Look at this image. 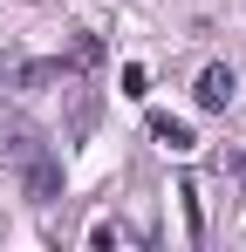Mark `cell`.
Wrapping results in <instances>:
<instances>
[{"label": "cell", "mask_w": 246, "mask_h": 252, "mask_svg": "<svg viewBox=\"0 0 246 252\" xmlns=\"http://www.w3.org/2000/svg\"><path fill=\"white\" fill-rule=\"evenodd\" d=\"M21 184H28L35 205H55V198H62V164H55L48 150H28V157H21Z\"/></svg>", "instance_id": "6da1fadb"}, {"label": "cell", "mask_w": 246, "mask_h": 252, "mask_svg": "<svg viewBox=\"0 0 246 252\" xmlns=\"http://www.w3.org/2000/svg\"><path fill=\"white\" fill-rule=\"evenodd\" d=\"M28 150H41V143H35V123H28V116H14V109H0V157H14V164H21Z\"/></svg>", "instance_id": "3957f363"}, {"label": "cell", "mask_w": 246, "mask_h": 252, "mask_svg": "<svg viewBox=\"0 0 246 252\" xmlns=\"http://www.w3.org/2000/svg\"><path fill=\"white\" fill-rule=\"evenodd\" d=\"M199 109H233V95H240V75L226 68V62H212V68H199Z\"/></svg>", "instance_id": "7a4b0ae2"}, {"label": "cell", "mask_w": 246, "mask_h": 252, "mask_svg": "<svg viewBox=\"0 0 246 252\" xmlns=\"http://www.w3.org/2000/svg\"><path fill=\"white\" fill-rule=\"evenodd\" d=\"M151 75H144V62H123V95H144Z\"/></svg>", "instance_id": "8992f818"}, {"label": "cell", "mask_w": 246, "mask_h": 252, "mask_svg": "<svg viewBox=\"0 0 246 252\" xmlns=\"http://www.w3.org/2000/svg\"><path fill=\"white\" fill-rule=\"evenodd\" d=\"M21 89H48V82H69V62H28L21 75H14Z\"/></svg>", "instance_id": "5b68a950"}, {"label": "cell", "mask_w": 246, "mask_h": 252, "mask_svg": "<svg viewBox=\"0 0 246 252\" xmlns=\"http://www.w3.org/2000/svg\"><path fill=\"white\" fill-rule=\"evenodd\" d=\"M151 136H158L164 150H178V157H185V150H192V143H199V136H192V129L178 123V116H164V109H158V116H151Z\"/></svg>", "instance_id": "277c9868"}]
</instances>
